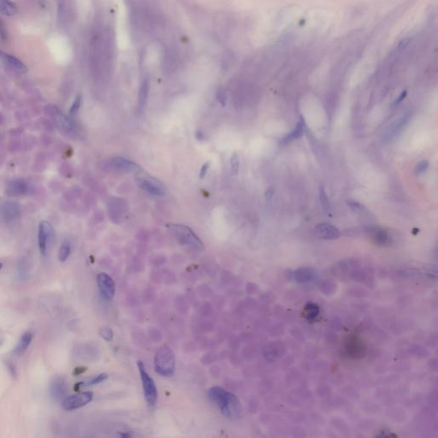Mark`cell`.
<instances>
[{"label":"cell","mask_w":438,"mask_h":438,"mask_svg":"<svg viewBox=\"0 0 438 438\" xmlns=\"http://www.w3.org/2000/svg\"><path fill=\"white\" fill-rule=\"evenodd\" d=\"M209 398L220 408L225 417L236 419L241 414V403L238 398L221 387H212L208 392Z\"/></svg>","instance_id":"6da1fadb"},{"label":"cell","mask_w":438,"mask_h":438,"mask_svg":"<svg viewBox=\"0 0 438 438\" xmlns=\"http://www.w3.org/2000/svg\"><path fill=\"white\" fill-rule=\"evenodd\" d=\"M166 227L181 246H188L199 252L204 251V245L201 241L188 226L179 223H169Z\"/></svg>","instance_id":"7a4b0ae2"},{"label":"cell","mask_w":438,"mask_h":438,"mask_svg":"<svg viewBox=\"0 0 438 438\" xmlns=\"http://www.w3.org/2000/svg\"><path fill=\"white\" fill-rule=\"evenodd\" d=\"M154 367L161 376H173L175 371V357L173 351L167 346L158 349L154 359Z\"/></svg>","instance_id":"3957f363"},{"label":"cell","mask_w":438,"mask_h":438,"mask_svg":"<svg viewBox=\"0 0 438 438\" xmlns=\"http://www.w3.org/2000/svg\"><path fill=\"white\" fill-rule=\"evenodd\" d=\"M137 365H138L140 378H141V382H142L145 399L147 400L148 406L154 407L157 403V397H158L157 387H156L155 382L152 378V376L149 375V373L146 371V368H145V366H144L142 361L139 360L137 362Z\"/></svg>","instance_id":"277c9868"},{"label":"cell","mask_w":438,"mask_h":438,"mask_svg":"<svg viewBox=\"0 0 438 438\" xmlns=\"http://www.w3.org/2000/svg\"><path fill=\"white\" fill-rule=\"evenodd\" d=\"M136 183L142 190L150 195L162 196L166 192L165 187L162 182L148 175H140L137 176Z\"/></svg>","instance_id":"5b68a950"},{"label":"cell","mask_w":438,"mask_h":438,"mask_svg":"<svg viewBox=\"0 0 438 438\" xmlns=\"http://www.w3.org/2000/svg\"><path fill=\"white\" fill-rule=\"evenodd\" d=\"M93 398V393L90 391L73 394L65 398L62 402V407L66 411L75 410L80 407H84L91 402Z\"/></svg>","instance_id":"8992f818"},{"label":"cell","mask_w":438,"mask_h":438,"mask_svg":"<svg viewBox=\"0 0 438 438\" xmlns=\"http://www.w3.org/2000/svg\"><path fill=\"white\" fill-rule=\"evenodd\" d=\"M52 236H53V229L51 223L47 221L41 222L38 231V244L40 252L43 256L46 255Z\"/></svg>","instance_id":"52a82bcc"},{"label":"cell","mask_w":438,"mask_h":438,"mask_svg":"<svg viewBox=\"0 0 438 438\" xmlns=\"http://www.w3.org/2000/svg\"><path fill=\"white\" fill-rule=\"evenodd\" d=\"M99 293L105 300L110 301L116 293V284L108 274L102 272L97 276Z\"/></svg>","instance_id":"ba28073f"},{"label":"cell","mask_w":438,"mask_h":438,"mask_svg":"<svg viewBox=\"0 0 438 438\" xmlns=\"http://www.w3.org/2000/svg\"><path fill=\"white\" fill-rule=\"evenodd\" d=\"M108 165L115 171L129 173H140L141 168L132 161L122 157H113L108 162Z\"/></svg>","instance_id":"9c48e42d"},{"label":"cell","mask_w":438,"mask_h":438,"mask_svg":"<svg viewBox=\"0 0 438 438\" xmlns=\"http://www.w3.org/2000/svg\"><path fill=\"white\" fill-rule=\"evenodd\" d=\"M2 217L7 223L17 222L21 216V208L16 202L7 201L1 207Z\"/></svg>","instance_id":"30bf717a"},{"label":"cell","mask_w":438,"mask_h":438,"mask_svg":"<svg viewBox=\"0 0 438 438\" xmlns=\"http://www.w3.org/2000/svg\"><path fill=\"white\" fill-rule=\"evenodd\" d=\"M50 113H51V116H52L55 123H57L58 126L61 127L63 130H66L67 132H70V133L75 132V126L74 123L72 122L71 119L68 118V116H65V114L62 112L58 107L52 106L50 110Z\"/></svg>","instance_id":"8fae6325"},{"label":"cell","mask_w":438,"mask_h":438,"mask_svg":"<svg viewBox=\"0 0 438 438\" xmlns=\"http://www.w3.org/2000/svg\"><path fill=\"white\" fill-rule=\"evenodd\" d=\"M316 232L318 236L325 240L337 239L341 236V232L338 229L328 223H320L316 227Z\"/></svg>","instance_id":"7c38bea8"},{"label":"cell","mask_w":438,"mask_h":438,"mask_svg":"<svg viewBox=\"0 0 438 438\" xmlns=\"http://www.w3.org/2000/svg\"><path fill=\"white\" fill-rule=\"evenodd\" d=\"M27 185L22 179H16L7 185L6 194L9 196H22L27 194Z\"/></svg>","instance_id":"4fadbf2b"},{"label":"cell","mask_w":438,"mask_h":438,"mask_svg":"<svg viewBox=\"0 0 438 438\" xmlns=\"http://www.w3.org/2000/svg\"><path fill=\"white\" fill-rule=\"evenodd\" d=\"M148 92H149V82L147 79H146L141 83L140 90H139V94H138V107L140 111L143 110L147 106Z\"/></svg>","instance_id":"5bb4252c"},{"label":"cell","mask_w":438,"mask_h":438,"mask_svg":"<svg viewBox=\"0 0 438 438\" xmlns=\"http://www.w3.org/2000/svg\"><path fill=\"white\" fill-rule=\"evenodd\" d=\"M32 340H33V334L31 332H25L23 335H22L19 343L14 351V353L17 356L22 355L30 345Z\"/></svg>","instance_id":"9a60e30c"},{"label":"cell","mask_w":438,"mask_h":438,"mask_svg":"<svg viewBox=\"0 0 438 438\" xmlns=\"http://www.w3.org/2000/svg\"><path fill=\"white\" fill-rule=\"evenodd\" d=\"M3 60L9 67L15 69L16 71L19 73H26L27 71V68L22 62L15 58L11 55L4 54L3 56Z\"/></svg>","instance_id":"2e32d148"},{"label":"cell","mask_w":438,"mask_h":438,"mask_svg":"<svg viewBox=\"0 0 438 438\" xmlns=\"http://www.w3.org/2000/svg\"><path fill=\"white\" fill-rule=\"evenodd\" d=\"M304 129L305 120L304 118H303V116H301L300 121L298 122L297 125L295 127L294 131L291 132L288 135H287V136L284 138V140H283V143H289V142L293 141V140L299 139L300 137L302 136L303 132H304Z\"/></svg>","instance_id":"e0dca14e"},{"label":"cell","mask_w":438,"mask_h":438,"mask_svg":"<svg viewBox=\"0 0 438 438\" xmlns=\"http://www.w3.org/2000/svg\"><path fill=\"white\" fill-rule=\"evenodd\" d=\"M0 12L6 16H13L17 12V7L10 0H0Z\"/></svg>","instance_id":"ac0fdd59"},{"label":"cell","mask_w":438,"mask_h":438,"mask_svg":"<svg viewBox=\"0 0 438 438\" xmlns=\"http://www.w3.org/2000/svg\"><path fill=\"white\" fill-rule=\"evenodd\" d=\"M316 274L311 269H301L295 273V277L300 282H309L314 278Z\"/></svg>","instance_id":"d6986e66"},{"label":"cell","mask_w":438,"mask_h":438,"mask_svg":"<svg viewBox=\"0 0 438 438\" xmlns=\"http://www.w3.org/2000/svg\"><path fill=\"white\" fill-rule=\"evenodd\" d=\"M71 253V244L68 241H65L62 243L59 253H58V259L61 262H65L68 260V257Z\"/></svg>","instance_id":"ffe728a7"},{"label":"cell","mask_w":438,"mask_h":438,"mask_svg":"<svg viewBox=\"0 0 438 438\" xmlns=\"http://www.w3.org/2000/svg\"><path fill=\"white\" fill-rule=\"evenodd\" d=\"M108 378V374H106V373H102V374H99L98 376H94L92 379L90 380L88 382H87V383H80L77 384V386L79 388H81V387H88V386H92V385H96V384H99V383H102L104 382L105 380L107 379Z\"/></svg>","instance_id":"44dd1931"},{"label":"cell","mask_w":438,"mask_h":438,"mask_svg":"<svg viewBox=\"0 0 438 438\" xmlns=\"http://www.w3.org/2000/svg\"><path fill=\"white\" fill-rule=\"evenodd\" d=\"M230 165H231V171H232L233 174L236 175L239 171L240 160L239 156L236 153H234L230 157Z\"/></svg>","instance_id":"7402d4cb"},{"label":"cell","mask_w":438,"mask_h":438,"mask_svg":"<svg viewBox=\"0 0 438 438\" xmlns=\"http://www.w3.org/2000/svg\"><path fill=\"white\" fill-rule=\"evenodd\" d=\"M348 205H349L350 208L352 209V211L357 212V213H364V212L366 211V209L365 208L364 205H361L359 202L355 201V200L349 199V200H348Z\"/></svg>","instance_id":"603a6c76"},{"label":"cell","mask_w":438,"mask_h":438,"mask_svg":"<svg viewBox=\"0 0 438 438\" xmlns=\"http://www.w3.org/2000/svg\"><path fill=\"white\" fill-rule=\"evenodd\" d=\"M65 390V386H64V383H62V382H55L54 384H53V386H52V389H51V392L53 393V395L54 396H57L58 398V396H63L64 395V391Z\"/></svg>","instance_id":"cb8c5ba5"},{"label":"cell","mask_w":438,"mask_h":438,"mask_svg":"<svg viewBox=\"0 0 438 438\" xmlns=\"http://www.w3.org/2000/svg\"><path fill=\"white\" fill-rule=\"evenodd\" d=\"M99 333V335L107 342H110L113 339V331L111 330V328H108V327L100 328Z\"/></svg>","instance_id":"d4e9b609"},{"label":"cell","mask_w":438,"mask_h":438,"mask_svg":"<svg viewBox=\"0 0 438 438\" xmlns=\"http://www.w3.org/2000/svg\"><path fill=\"white\" fill-rule=\"evenodd\" d=\"M81 105H82V97L78 96V97H76V99H75V101L73 103V105L70 107V109H69V115L70 116L75 115L76 112L78 111L79 109H80Z\"/></svg>","instance_id":"484cf974"},{"label":"cell","mask_w":438,"mask_h":438,"mask_svg":"<svg viewBox=\"0 0 438 438\" xmlns=\"http://www.w3.org/2000/svg\"><path fill=\"white\" fill-rule=\"evenodd\" d=\"M319 199L321 202V205L325 207V209L328 208V199L326 193H325V188L323 186H320L319 188Z\"/></svg>","instance_id":"4316f807"},{"label":"cell","mask_w":438,"mask_h":438,"mask_svg":"<svg viewBox=\"0 0 438 438\" xmlns=\"http://www.w3.org/2000/svg\"><path fill=\"white\" fill-rule=\"evenodd\" d=\"M428 167H429V162L427 160L420 161L416 166V173L417 175L422 174L427 170Z\"/></svg>","instance_id":"83f0119b"},{"label":"cell","mask_w":438,"mask_h":438,"mask_svg":"<svg viewBox=\"0 0 438 438\" xmlns=\"http://www.w3.org/2000/svg\"><path fill=\"white\" fill-rule=\"evenodd\" d=\"M217 99H219V102L221 103V105L222 106H225L226 105V94L225 92H223V90L222 89H220L217 92Z\"/></svg>","instance_id":"f1b7e54d"},{"label":"cell","mask_w":438,"mask_h":438,"mask_svg":"<svg viewBox=\"0 0 438 438\" xmlns=\"http://www.w3.org/2000/svg\"><path fill=\"white\" fill-rule=\"evenodd\" d=\"M209 167H210V163H209V162H206L205 164L202 165L201 169H200V172H199V178H200V179L205 177V175H206L207 171H208Z\"/></svg>","instance_id":"f546056e"},{"label":"cell","mask_w":438,"mask_h":438,"mask_svg":"<svg viewBox=\"0 0 438 438\" xmlns=\"http://www.w3.org/2000/svg\"><path fill=\"white\" fill-rule=\"evenodd\" d=\"M406 96H407V91H403V92H401V94L399 96V98L396 99V101H395V105L396 104H400V102H402L403 101V99L406 98Z\"/></svg>","instance_id":"4dcf8cb0"},{"label":"cell","mask_w":438,"mask_h":438,"mask_svg":"<svg viewBox=\"0 0 438 438\" xmlns=\"http://www.w3.org/2000/svg\"><path fill=\"white\" fill-rule=\"evenodd\" d=\"M7 367H8V369H9V371L11 372V374H12L13 376H16V370H15V367H14L13 365L10 364V362H7Z\"/></svg>","instance_id":"1f68e13d"},{"label":"cell","mask_w":438,"mask_h":438,"mask_svg":"<svg viewBox=\"0 0 438 438\" xmlns=\"http://www.w3.org/2000/svg\"><path fill=\"white\" fill-rule=\"evenodd\" d=\"M2 267H3V264H2V263H0V270L2 269Z\"/></svg>","instance_id":"d6a6232c"},{"label":"cell","mask_w":438,"mask_h":438,"mask_svg":"<svg viewBox=\"0 0 438 438\" xmlns=\"http://www.w3.org/2000/svg\"><path fill=\"white\" fill-rule=\"evenodd\" d=\"M1 342H2V341H1V337H0V343H1Z\"/></svg>","instance_id":"836d02e7"}]
</instances>
